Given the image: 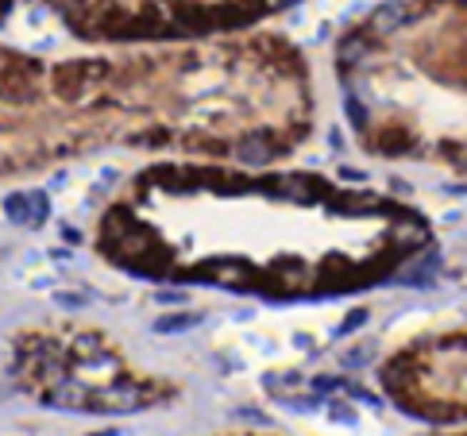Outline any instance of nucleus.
<instances>
[{
    "instance_id": "obj_2",
    "label": "nucleus",
    "mask_w": 467,
    "mask_h": 436,
    "mask_svg": "<svg viewBox=\"0 0 467 436\" xmlns=\"http://www.w3.org/2000/svg\"><path fill=\"white\" fill-rule=\"evenodd\" d=\"M402 20H406V8L402 4H386V8H378L375 27H378V31H390V27H398Z\"/></svg>"
},
{
    "instance_id": "obj_4",
    "label": "nucleus",
    "mask_w": 467,
    "mask_h": 436,
    "mask_svg": "<svg viewBox=\"0 0 467 436\" xmlns=\"http://www.w3.org/2000/svg\"><path fill=\"white\" fill-rule=\"evenodd\" d=\"M54 301H59V305H85L81 293H54Z\"/></svg>"
},
{
    "instance_id": "obj_3",
    "label": "nucleus",
    "mask_w": 467,
    "mask_h": 436,
    "mask_svg": "<svg viewBox=\"0 0 467 436\" xmlns=\"http://www.w3.org/2000/svg\"><path fill=\"white\" fill-rule=\"evenodd\" d=\"M240 158H243V163H263V158H266V147L259 143V139H255V143H243V147H240Z\"/></svg>"
},
{
    "instance_id": "obj_5",
    "label": "nucleus",
    "mask_w": 467,
    "mask_h": 436,
    "mask_svg": "<svg viewBox=\"0 0 467 436\" xmlns=\"http://www.w3.org/2000/svg\"><path fill=\"white\" fill-rule=\"evenodd\" d=\"M159 301H163V305H166V301H170V305H174V301H186V293H159Z\"/></svg>"
},
{
    "instance_id": "obj_1",
    "label": "nucleus",
    "mask_w": 467,
    "mask_h": 436,
    "mask_svg": "<svg viewBox=\"0 0 467 436\" xmlns=\"http://www.w3.org/2000/svg\"><path fill=\"white\" fill-rule=\"evenodd\" d=\"M194 325H197L194 313H174V317L155 320V333H186V328H194Z\"/></svg>"
}]
</instances>
